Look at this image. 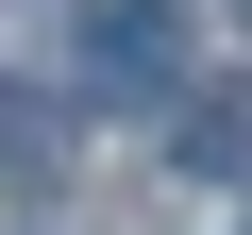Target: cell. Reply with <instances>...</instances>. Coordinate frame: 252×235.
<instances>
[{"mask_svg":"<svg viewBox=\"0 0 252 235\" xmlns=\"http://www.w3.org/2000/svg\"><path fill=\"white\" fill-rule=\"evenodd\" d=\"M185 168L202 185H252V84H202L185 101Z\"/></svg>","mask_w":252,"mask_h":235,"instance_id":"3","label":"cell"},{"mask_svg":"<svg viewBox=\"0 0 252 235\" xmlns=\"http://www.w3.org/2000/svg\"><path fill=\"white\" fill-rule=\"evenodd\" d=\"M51 168H67V101H51V84H0V185L34 202Z\"/></svg>","mask_w":252,"mask_h":235,"instance_id":"2","label":"cell"},{"mask_svg":"<svg viewBox=\"0 0 252 235\" xmlns=\"http://www.w3.org/2000/svg\"><path fill=\"white\" fill-rule=\"evenodd\" d=\"M202 17L185 0H84V101H185Z\"/></svg>","mask_w":252,"mask_h":235,"instance_id":"1","label":"cell"},{"mask_svg":"<svg viewBox=\"0 0 252 235\" xmlns=\"http://www.w3.org/2000/svg\"><path fill=\"white\" fill-rule=\"evenodd\" d=\"M235 17H252V0H235Z\"/></svg>","mask_w":252,"mask_h":235,"instance_id":"4","label":"cell"}]
</instances>
